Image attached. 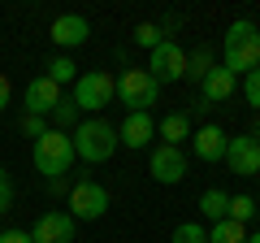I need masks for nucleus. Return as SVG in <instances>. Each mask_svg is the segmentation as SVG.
Here are the masks:
<instances>
[{"mask_svg": "<svg viewBox=\"0 0 260 243\" xmlns=\"http://www.w3.org/2000/svg\"><path fill=\"white\" fill-rule=\"evenodd\" d=\"M221 66L230 70L234 78H247L251 70H260V31H256V22H247V18H239L230 31H225V44H221Z\"/></svg>", "mask_w": 260, "mask_h": 243, "instance_id": "f257e3e1", "label": "nucleus"}, {"mask_svg": "<svg viewBox=\"0 0 260 243\" xmlns=\"http://www.w3.org/2000/svg\"><path fill=\"white\" fill-rule=\"evenodd\" d=\"M30 161H35V169L44 178H65L70 174V165H74V139L65 131H44L35 139V152H30Z\"/></svg>", "mask_w": 260, "mask_h": 243, "instance_id": "f03ea898", "label": "nucleus"}, {"mask_svg": "<svg viewBox=\"0 0 260 243\" xmlns=\"http://www.w3.org/2000/svg\"><path fill=\"white\" fill-rule=\"evenodd\" d=\"M74 139V157H83L87 165H100V161L113 157V148H117V131H113L104 117H87L78 122V131L70 135Z\"/></svg>", "mask_w": 260, "mask_h": 243, "instance_id": "7ed1b4c3", "label": "nucleus"}, {"mask_svg": "<svg viewBox=\"0 0 260 243\" xmlns=\"http://www.w3.org/2000/svg\"><path fill=\"white\" fill-rule=\"evenodd\" d=\"M117 100L126 104V113H152V104L160 100V83L148 70H126L117 78Z\"/></svg>", "mask_w": 260, "mask_h": 243, "instance_id": "20e7f679", "label": "nucleus"}, {"mask_svg": "<svg viewBox=\"0 0 260 243\" xmlns=\"http://www.w3.org/2000/svg\"><path fill=\"white\" fill-rule=\"evenodd\" d=\"M113 96H117V83H113L104 70H87V74H78V83H74V104H78L83 113L109 109Z\"/></svg>", "mask_w": 260, "mask_h": 243, "instance_id": "39448f33", "label": "nucleus"}, {"mask_svg": "<svg viewBox=\"0 0 260 243\" xmlns=\"http://www.w3.org/2000/svg\"><path fill=\"white\" fill-rule=\"evenodd\" d=\"M148 74L156 78V83H182V78H186V52H182V44L160 39V44L148 52Z\"/></svg>", "mask_w": 260, "mask_h": 243, "instance_id": "423d86ee", "label": "nucleus"}, {"mask_svg": "<svg viewBox=\"0 0 260 243\" xmlns=\"http://www.w3.org/2000/svg\"><path fill=\"white\" fill-rule=\"evenodd\" d=\"M109 213V191L91 178H83L78 187H70V217L74 222H100Z\"/></svg>", "mask_w": 260, "mask_h": 243, "instance_id": "0eeeda50", "label": "nucleus"}, {"mask_svg": "<svg viewBox=\"0 0 260 243\" xmlns=\"http://www.w3.org/2000/svg\"><path fill=\"white\" fill-rule=\"evenodd\" d=\"M225 165L239 178H256L260 174V143L251 135H230V143H225Z\"/></svg>", "mask_w": 260, "mask_h": 243, "instance_id": "6e6552de", "label": "nucleus"}, {"mask_svg": "<svg viewBox=\"0 0 260 243\" xmlns=\"http://www.w3.org/2000/svg\"><path fill=\"white\" fill-rule=\"evenodd\" d=\"M152 178H156L160 187L182 183V178H186V152L182 148H169V143L152 148Z\"/></svg>", "mask_w": 260, "mask_h": 243, "instance_id": "1a4fd4ad", "label": "nucleus"}, {"mask_svg": "<svg viewBox=\"0 0 260 243\" xmlns=\"http://www.w3.org/2000/svg\"><path fill=\"white\" fill-rule=\"evenodd\" d=\"M74 226L70 213H44L30 226V243H74Z\"/></svg>", "mask_w": 260, "mask_h": 243, "instance_id": "9d476101", "label": "nucleus"}, {"mask_svg": "<svg viewBox=\"0 0 260 243\" xmlns=\"http://www.w3.org/2000/svg\"><path fill=\"white\" fill-rule=\"evenodd\" d=\"M87 35H91V26H87V18H78V13H61V18L52 22V31H48V39H52L56 48H83Z\"/></svg>", "mask_w": 260, "mask_h": 243, "instance_id": "9b49d317", "label": "nucleus"}, {"mask_svg": "<svg viewBox=\"0 0 260 243\" xmlns=\"http://www.w3.org/2000/svg\"><path fill=\"white\" fill-rule=\"evenodd\" d=\"M225 143H230V135L221 126H200V131H191V152L200 161H208V165L225 161Z\"/></svg>", "mask_w": 260, "mask_h": 243, "instance_id": "f8f14e48", "label": "nucleus"}, {"mask_svg": "<svg viewBox=\"0 0 260 243\" xmlns=\"http://www.w3.org/2000/svg\"><path fill=\"white\" fill-rule=\"evenodd\" d=\"M148 139H156L152 113H126V122L117 126V143L121 148H148Z\"/></svg>", "mask_w": 260, "mask_h": 243, "instance_id": "ddd939ff", "label": "nucleus"}, {"mask_svg": "<svg viewBox=\"0 0 260 243\" xmlns=\"http://www.w3.org/2000/svg\"><path fill=\"white\" fill-rule=\"evenodd\" d=\"M56 104H61V87L52 83V78H35V83L26 87V96H22V109L26 113H35V117H44V113H52Z\"/></svg>", "mask_w": 260, "mask_h": 243, "instance_id": "4468645a", "label": "nucleus"}, {"mask_svg": "<svg viewBox=\"0 0 260 243\" xmlns=\"http://www.w3.org/2000/svg\"><path fill=\"white\" fill-rule=\"evenodd\" d=\"M234 87H239V78L230 74L225 66H213L204 78H200V92H204V104H221L234 96Z\"/></svg>", "mask_w": 260, "mask_h": 243, "instance_id": "2eb2a0df", "label": "nucleus"}, {"mask_svg": "<svg viewBox=\"0 0 260 243\" xmlns=\"http://www.w3.org/2000/svg\"><path fill=\"white\" fill-rule=\"evenodd\" d=\"M156 135L169 143V148H182V139H191V113H169V117H160Z\"/></svg>", "mask_w": 260, "mask_h": 243, "instance_id": "dca6fc26", "label": "nucleus"}, {"mask_svg": "<svg viewBox=\"0 0 260 243\" xmlns=\"http://www.w3.org/2000/svg\"><path fill=\"white\" fill-rule=\"evenodd\" d=\"M200 213H204L208 222H221V217L230 213V191H221V187H208L204 196H200Z\"/></svg>", "mask_w": 260, "mask_h": 243, "instance_id": "f3484780", "label": "nucleus"}, {"mask_svg": "<svg viewBox=\"0 0 260 243\" xmlns=\"http://www.w3.org/2000/svg\"><path fill=\"white\" fill-rule=\"evenodd\" d=\"M208 243H247V226L230 222V217H221V222L208 226Z\"/></svg>", "mask_w": 260, "mask_h": 243, "instance_id": "a211bd4d", "label": "nucleus"}, {"mask_svg": "<svg viewBox=\"0 0 260 243\" xmlns=\"http://www.w3.org/2000/svg\"><path fill=\"white\" fill-rule=\"evenodd\" d=\"M208 70H213V52H208V48H195V52H186V78H195V83H200Z\"/></svg>", "mask_w": 260, "mask_h": 243, "instance_id": "6ab92c4d", "label": "nucleus"}, {"mask_svg": "<svg viewBox=\"0 0 260 243\" xmlns=\"http://www.w3.org/2000/svg\"><path fill=\"white\" fill-rule=\"evenodd\" d=\"M256 200H251V196H230V213H225V217H230V222H239V226H247L251 222V217H256Z\"/></svg>", "mask_w": 260, "mask_h": 243, "instance_id": "aec40b11", "label": "nucleus"}, {"mask_svg": "<svg viewBox=\"0 0 260 243\" xmlns=\"http://www.w3.org/2000/svg\"><path fill=\"white\" fill-rule=\"evenodd\" d=\"M48 78H52L56 87H61V83H74V78H78V66L70 61V56H56V61H48Z\"/></svg>", "mask_w": 260, "mask_h": 243, "instance_id": "412c9836", "label": "nucleus"}, {"mask_svg": "<svg viewBox=\"0 0 260 243\" xmlns=\"http://www.w3.org/2000/svg\"><path fill=\"white\" fill-rule=\"evenodd\" d=\"M52 122H56L52 131H65V126H74V122H78V104H74V96H70V100L61 96V104L52 109Z\"/></svg>", "mask_w": 260, "mask_h": 243, "instance_id": "4be33fe9", "label": "nucleus"}, {"mask_svg": "<svg viewBox=\"0 0 260 243\" xmlns=\"http://www.w3.org/2000/svg\"><path fill=\"white\" fill-rule=\"evenodd\" d=\"M174 243H208V230H204L200 222H182V226L174 230Z\"/></svg>", "mask_w": 260, "mask_h": 243, "instance_id": "5701e85b", "label": "nucleus"}, {"mask_svg": "<svg viewBox=\"0 0 260 243\" xmlns=\"http://www.w3.org/2000/svg\"><path fill=\"white\" fill-rule=\"evenodd\" d=\"M160 39H165V31H160V26H152V22H139V26H135V44H143L148 52L160 44Z\"/></svg>", "mask_w": 260, "mask_h": 243, "instance_id": "b1692460", "label": "nucleus"}, {"mask_svg": "<svg viewBox=\"0 0 260 243\" xmlns=\"http://www.w3.org/2000/svg\"><path fill=\"white\" fill-rule=\"evenodd\" d=\"M243 100H247L251 109L260 113V70H251V74L243 78Z\"/></svg>", "mask_w": 260, "mask_h": 243, "instance_id": "393cba45", "label": "nucleus"}, {"mask_svg": "<svg viewBox=\"0 0 260 243\" xmlns=\"http://www.w3.org/2000/svg\"><path fill=\"white\" fill-rule=\"evenodd\" d=\"M48 126H44V117H35V113H22V135H30V139H39Z\"/></svg>", "mask_w": 260, "mask_h": 243, "instance_id": "a878e982", "label": "nucleus"}, {"mask_svg": "<svg viewBox=\"0 0 260 243\" xmlns=\"http://www.w3.org/2000/svg\"><path fill=\"white\" fill-rule=\"evenodd\" d=\"M9 204H13V178L0 174V217L9 213Z\"/></svg>", "mask_w": 260, "mask_h": 243, "instance_id": "bb28decb", "label": "nucleus"}, {"mask_svg": "<svg viewBox=\"0 0 260 243\" xmlns=\"http://www.w3.org/2000/svg\"><path fill=\"white\" fill-rule=\"evenodd\" d=\"M0 243H30V230H0Z\"/></svg>", "mask_w": 260, "mask_h": 243, "instance_id": "cd10ccee", "label": "nucleus"}, {"mask_svg": "<svg viewBox=\"0 0 260 243\" xmlns=\"http://www.w3.org/2000/svg\"><path fill=\"white\" fill-rule=\"evenodd\" d=\"M9 100H13V83H9L5 74H0V113L9 109Z\"/></svg>", "mask_w": 260, "mask_h": 243, "instance_id": "c85d7f7f", "label": "nucleus"}, {"mask_svg": "<svg viewBox=\"0 0 260 243\" xmlns=\"http://www.w3.org/2000/svg\"><path fill=\"white\" fill-rule=\"evenodd\" d=\"M247 135H251V139H256V143H260V117H256V122H251V131H247Z\"/></svg>", "mask_w": 260, "mask_h": 243, "instance_id": "c756f323", "label": "nucleus"}, {"mask_svg": "<svg viewBox=\"0 0 260 243\" xmlns=\"http://www.w3.org/2000/svg\"><path fill=\"white\" fill-rule=\"evenodd\" d=\"M247 243H260V230H256V234H247Z\"/></svg>", "mask_w": 260, "mask_h": 243, "instance_id": "7c9ffc66", "label": "nucleus"}, {"mask_svg": "<svg viewBox=\"0 0 260 243\" xmlns=\"http://www.w3.org/2000/svg\"><path fill=\"white\" fill-rule=\"evenodd\" d=\"M0 174H5V165H0Z\"/></svg>", "mask_w": 260, "mask_h": 243, "instance_id": "2f4dec72", "label": "nucleus"}]
</instances>
